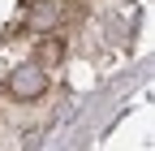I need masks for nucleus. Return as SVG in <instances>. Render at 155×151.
<instances>
[{"label":"nucleus","instance_id":"obj_1","mask_svg":"<svg viewBox=\"0 0 155 151\" xmlns=\"http://www.w3.org/2000/svg\"><path fill=\"white\" fill-rule=\"evenodd\" d=\"M9 95L13 99H22V104H30V99H39V95H43V91H48V69L43 65H17L13 73H9Z\"/></svg>","mask_w":155,"mask_h":151},{"label":"nucleus","instance_id":"obj_2","mask_svg":"<svg viewBox=\"0 0 155 151\" xmlns=\"http://www.w3.org/2000/svg\"><path fill=\"white\" fill-rule=\"evenodd\" d=\"M35 56H39L35 65H43V69H48V65H61V61H65V43L56 39V35H43L39 48H35Z\"/></svg>","mask_w":155,"mask_h":151},{"label":"nucleus","instance_id":"obj_4","mask_svg":"<svg viewBox=\"0 0 155 151\" xmlns=\"http://www.w3.org/2000/svg\"><path fill=\"white\" fill-rule=\"evenodd\" d=\"M0 91H5V82H0Z\"/></svg>","mask_w":155,"mask_h":151},{"label":"nucleus","instance_id":"obj_3","mask_svg":"<svg viewBox=\"0 0 155 151\" xmlns=\"http://www.w3.org/2000/svg\"><path fill=\"white\" fill-rule=\"evenodd\" d=\"M22 5H35V0H22Z\"/></svg>","mask_w":155,"mask_h":151}]
</instances>
